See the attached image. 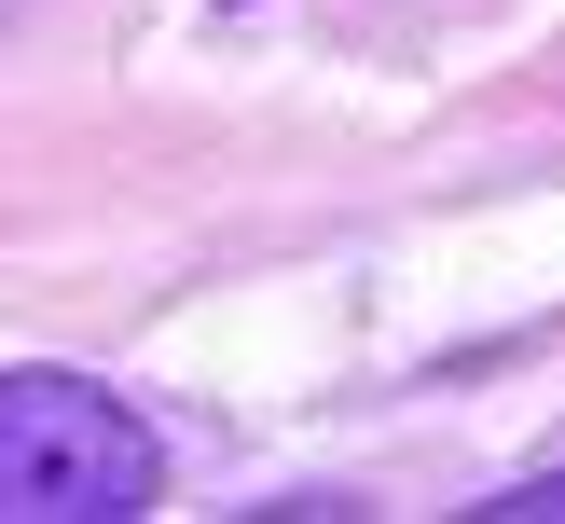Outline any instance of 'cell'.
Wrapping results in <instances>:
<instances>
[{
    "mask_svg": "<svg viewBox=\"0 0 565 524\" xmlns=\"http://www.w3.org/2000/svg\"><path fill=\"white\" fill-rule=\"evenodd\" d=\"M166 456L110 386L83 373H0V524H125L152 511Z\"/></svg>",
    "mask_w": 565,
    "mask_h": 524,
    "instance_id": "obj_1",
    "label": "cell"
},
{
    "mask_svg": "<svg viewBox=\"0 0 565 524\" xmlns=\"http://www.w3.org/2000/svg\"><path fill=\"white\" fill-rule=\"evenodd\" d=\"M497 511H565V469H552V483H524V496H497Z\"/></svg>",
    "mask_w": 565,
    "mask_h": 524,
    "instance_id": "obj_2",
    "label": "cell"
},
{
    "mask_svg": "<svg viewBox=\"0 0 565 524\" xmlns=\"http://www.w3.org/2000/svg\"><path fill=\"white\" fill-rule=\"evenodd\" d=\"M0 28H14V0H0Z\"/></svg>",
    "mask_w": 565,
    "mask_h": 524,
    "instance_id": "obj_3",
    "label": "cell"
}]
</instances>
